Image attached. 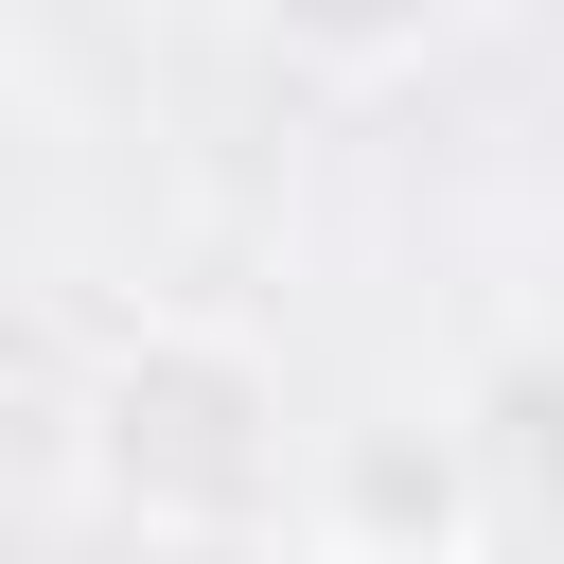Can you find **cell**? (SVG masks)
<instances>
[{"label":"cell","mask_w":564,"mask_h":564,"mask_svg":"<svg viewBox=\"0 0 564 564\" xmlns=\"http://www.w3.org/2000/svg\"><path fill=\"white\" fill-rule=\"evenodd\" d=\"M317 546L335 564H476V458H458V423H352Z\"/></svg>","instance_id":"cell-1"},{"label":"cell","mask_w":564,"mask_h":564,"mask_svg":"<svg viewBox=\"0 0 564 564\" xmlns=\"http://www.w3.org/2000/svg\"><path fill=\"white\" fill-rule=\"evenodd\" d=\"M441 0H264V35H300V53H405Z\"/></svg>","instance_id":"cell-2"},{"label":"cell","mask_w":564,"mask_h":564,"mask_svg":"<svg viewBox=\"0 0 564 564\" xmlns=\"http://www.w3.org/2000/svg\"><path fill=\"white\" fill-rule=\"evenodd\" d=\"M35 194H53V123H35L18 88H0V247L35 229Z\"/></svg>","instance_id":"cell-3"}]
</instances>
